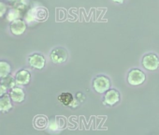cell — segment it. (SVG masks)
I'll return each instance as SVG.
<instances>
[{
    "label": "cell",
    "instance_id": "1",
    "mask_svg": "<svg viewBox=\"0 0 159 135\" xmlns=\"http://www.w3.org/2000/svg\"><path fill=\"white\" fill-rule=\"evenodd\" d=\"M48 18V11L43 7L33 8L28 11L25 20L27 23L30 22H42Z\"/></svg>",
    "mask_w": 159,
    "mask_h": 135
},
{
    "label": "cell",
    "instance_id": "2",
    "mask_svg": "<svg viewBox=\"0 0 159 135\" xmlns=\"http://www.w3.org/2000/svg\"><path fill=\"white\" fill-rule=\"evenodd\" d=\"M93 87L99 94L106 93L111 87V80L105 75H98L93 81Z\"/></svg>",
    "mask_w": 159,
    "mask_h": 135
},
{
    "label": "cell",
    "instance_id": "3",
    "mask_svg": "<svg viewBox=\"0 0 159 135\" xmlns=\"http://www.w3.org/2000/svg\"><path fill=\"white\" fill-rule=\"evenodd\" d=\"M141 63L145 70L153 72V71H156L159 67V57L157 54L153 53H150L143 56Z\"/></svg>",
    "mask_w": 159,
    "mask_h": 135
},
{
    "label": "cell",
    "instance_id": "4",
    "mask_svg": "<svg viewBox=\"0 0 159 135\" xmlns=\"http://www.w3.org/2000/svg\"><path fill=\"white\" fill-rule=\"evenodd\" d=\"M146 80V75L145 73L139 70V69H132L127 75V81L128 84L131 86H139L143 84Z\"/></svg>",
    "mask_w": 159,
    "mask_h": 135
},
{
    "label": "cell",
    "instance_id": "5",
    "mask_svg": "<svg viewBox=\"0 0 159 135\" xmlns=\"http://www.w3.org/2000/svg\"><path fill=\"white\" fill-rule=\"evenodd\" d=\"M67 56H68L67 51L64 47H56L52 49L50 54L51 60L55 64L65 63L67 59Z\"/></svg>",
    "mask_w": 159,
    "mask_h": 135
},
{
    "label": "cell",
    "instance_id": "6",
    "mask_svg": "<svg viewBox=\"0 0 159 135\" xmlns=\"http://www.w3.org/2000/svg\"><path fill=\"white\" fill-rule=\"evenodd\" d=\"M28 62L32 68H35V69H38V70H41L45 66V57L40 54L35 53V54L29 55Z\"/></svg>",
    "mask_w": 159,
    "mask_h": 135
},
{
    "label": "cell",
    "instance_id": "7",
    "mask_svg": "<svg viewBox=\"0 0 159 135\" xmlns=\"http://www.w3.org/2000/svg\"><path fill=\"white\" fill-rule=\"evenodd\" d=\"M26 30V23L22 19H17L11 22V31L13 35L19 36L25 33Z\"/></svg>",
    "mask_w": 159,
    "mask_h": 135
},
{
    "label": "cell",
    "instance_id": "8",
    "mask_svg": "<svg viewBox=\"0 0 159 135\" xmlns=\"http://www.w3.org/2000/svg\"><path fill=\"white\" fill-rule=\"evenodd\" d=\"M120 100V93L112 88V89H109L106 93H105V97H104V102L110 106H113L115 105L118 101Z\"/></svg>",
    "mask_w": 159,
    "mask_h": 135
},
{
    "label": "cell",
    "instance_id": "9",
    "mask_svg": "<svg viewBox=\"0 0 159 135\" xmlns=\"http://www.w3.org/2000/svg\"><path fill=\"white\" fill-rule=\"evenodd\" d=\"M15 80L18 85H21V86L27 85V84H29V82L31 80V74L26 70L19 71L15 75Z\"/></svg>",
    "mask_w": 159,
    "mask_h": 135
},
{
    "label": "cell",
    "instance_id": "10",
    "mask_svg": "<svg viewBox=\"0 0 159 135\" xmlns=\"http://www.w3.org/2000/svg\"><path fill=\"white\" fill-rule=\"evenodd\" d=\"M12 108L11 104V98L9 95H3L0 97V112L8 113Z\"/></svg>",
    "mask_w": 159,
    "mask_h": 135
},
{
    "label": "cell",
    "instance_id": "11",
    "mask_svg": "<svg viewBox=\"0 0 159 135\" xmlns=\"http://www.w3.org/2000/svg\"><path fill=\"white\" fill-rule=\"evenodd\" d=\"M10 96H11V100L13 101H15V102H22V101H24L25 100V97L24 90L22 88L16 87V86H14L11 89Z\"/></svg>",
    "mask_w": 159,
    "mask_h": 135
},
{
    "label": "cell",
    "instance_id": "12",
    "mask_svg": "<svg viewBox=\"0 0 159 135\" xmlns=\"http://www.w3.org/2000/svg\"><path fill=\"white\" fill-rule=\"evenodd\" d=\"M49 126V120L45 115H37L34 118V127L38 129H44Z\"/></svg>",
    "mask_w": 159,
    "mask_h": 135
},
{
    "label": "cell",
    "instance_id": "13",
    "mask_svg": "<svg viewBox=\"0 0 159 135\" xmlns=\"http://www.w3.org/2000/svg\"><path fill=\"white\" fill-rule=\"evenodd\" d=\"M58 100L65 106H72L74 100H75V98L73 97V95L71 93H67V92H65V93H62L58 96Z\"/></svg>",
    "mask_w": 159,
    "mask_h": 135
},
{
    "label": "cell",
    "instance_id": "14",
    "mask_svg": "<svg viewBox=\"0 0 159 135\" xmlns=\"http://www.w3.org/2000/svg\"><path fill=\"white\" fill-rule=\"evenodd\" d=\"M11 65L6 61H0V78L6 77L11 72Z\"/></svg>",
    "mask_w": 159,
    "mask_h": 135
},
{
    "label": "cell",
    "instance_id": "15",
    "mask_svg": "<svg viewBox=\"0 0 159 135\" xmlns=\"http://www.w3.org/2000/svg\"><path fill=\"white\" fill-rule=\"evenodd\" d=\"M20 14H21V11L17 8H11L9 10L8 13H7V20L10 22H12L14 20L20 19Z\"/></svg>",
    "mask_w": 159,
    "mask_h": 135
},
{
    "label": "cell",
    "instance_id": "16",
    "mask_svg": "<svg viewBox=\"0 0 159 135\" xmlns=\"http://www.w3.org/2000/svg\"><path fill=\"white\" fill-rule=\"evenodd\" d=\"M1 84L2 85H4L7 88H9V89H12L14 86H15V85L17 84L16 83V80H15V78H13V77H11V76H6V77H3L2 78V80H1Z\"/></svg>",
    "mask_w": 159,
    "mask_h": 135
},
{
    "label": "cell",
    "instance_id": "17",
    "mask_svg": "<svg viewBox=\"0 0 159 135\" xmlns=\"http://www.w3.org/2000/svg\"><path fill=\"white\" fill-rule=\"evenodd\" d=\"M7 5L3 2H0V17H2L7 12Z\"/></svg>",
    "mask_w": 159,
    "mask_h": 135
},
{
    "label": "cell",
    "instance_id": "18",
    "mask_svg": "<svg viewBox=\"0 0 159 135\" xmlns=\"http://www.w3.org/2000/svg\"><path fill=\"white\" fill-rule=\"evenodd\" d=\"M49 128H50L52 130H56V129H59L56 120H53V119H52V120H51V121H50V123H49Z\"/></svg>",
    "mask_w": 159,
    "mask_h": 135
},
{
    "label": "cell",
    "instance_id": "19",
    "mask_svg": "<svg viewBox=\"0 0 159 135\" xmlns=\"http://www.w3.org/2000/svg\"><path fill=\"white\" fill-rule=\"evenodd\" d=\"M7 89H8V88H7L4 85L0 84V97H2L3 95H5V94H6Z\"/></svg>",
    "mask_w": 159,
    "mask_h": 135
},
{
    "label": "cell",
    "instance_id": "20",
    "mask_svg": "<svg viewBox=\"0 0 159 135\" xmlns=\"http://www.w3.org/2000/svg\"><path fill=\"white\" fill-rule=\"evenodd\" d=\"M76 98L80 99L81 100H84V96L82 93H78V94H77V96H76ZM78 99H77V100H78Z\"/></svg>",
    "mask_w": 159,
    "mask_h": 135
},
{
    "label": "cell",
    "instance_id": "21",
    "mask_svg": "<svg viewBox=\"0 0 159 135\" xmlns=\"http://www.w3.org/2000/svg\"><path fill=\"white\" fill-rule=\"evenodd\" d=\"M113 2H115V3H119V4H122V3H124V1L125 0H112Z\"/></svg>",
    "mask_w": 159,
    "mask_h": 135
},
{
    "label": "cell",
    "instance_id": "22",
    "mask_svg": "<svg viewBox=\"0 0 159 135\" xmlns=\"http://www.w3.org/2000/svg\"><path fill=\"white\" fill-rule=\"evenodd\" d=\"M9 1H17V0H9Z\"/></svg>",
    "mask_w": 159,
    "mask_h": 135
}]
</instances>
